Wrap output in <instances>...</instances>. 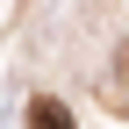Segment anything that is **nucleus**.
<instances>
[{"mask_svg": "<svg viewBox=\"0 0 129 129\" xmlns=\"http://www.w3.org/2000/svg\"><path fill=\"white\" fill-rule=\"evenodd\" d=\"M29 129H72V108L50 101V93H36V101H29Z\"/></svg>", "mask_w": 129, "mask_h": 129, "instance_id": "nucleus-1", "label": "nucleus"}]
</instances>
